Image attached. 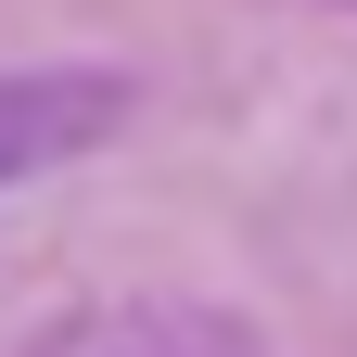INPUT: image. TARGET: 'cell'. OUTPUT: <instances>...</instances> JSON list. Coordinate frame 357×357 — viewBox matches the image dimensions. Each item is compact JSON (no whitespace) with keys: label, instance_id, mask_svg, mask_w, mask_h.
Returning <instances> with one entry per match:
<instances>
[{"label":"cell","instance_id":"6da1fadb","mask_svg":"<svg viewBox=\"0 0 357 357\" xmlns=\"http://www.w3.org/2000/svg\"><path fill=\"white\" fill-rule=\"evenodd\" d=\"M128 89L115 77H0V178H26V166H52L77 141H102Z\"/></svg>","mask_w":357,"mask_h":357},{"label":"cell","instance_id":"7a4b0ae2","mask_svg":"<svg viewBox=\"0 0 357 357\" xmlns=\"http://www.w3.org/2000/svg\"><path fill=\"white\" fill-rule=\"evenodd\" d=\"M64 357H255V344L204 306H102V319H77Z\"/></svg>","mask_w":357,"mask_h":357}]
</instances>
